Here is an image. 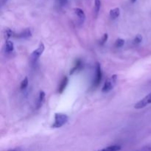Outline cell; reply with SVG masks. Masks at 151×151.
<instances>
[{
    "mask_svg": "<svg viewBox=\"0 0 151 151\" xmlns=\"http://www.w3.org/2000/svg\"><path fill=\"white\" fill-rule=\"evenodd\" d=\"M68 116L66 114H62V113H56L55 114V122L52 125V128H61L68 122Z\"/></svg>",
    "mask_w": 151,
    "mask_h": 151,
    "instance_id": "obj_1",
    "label": "cell"
},
{
    "mask_svg": "<svg viewBox=\"0 0 151 151\" xmlns=\"http://www.w3.org/2000/svg\"><path fill=\"white\" fill-rule=\"evenodd\" d=\"M117 78H117V75H114L113 76H111V78H109V79H108L106 81V83H105L103 89H102V92H108L109 91H111L114 87L116 83H117Z\"/></svg>",
    "mask_w": 151,
    "mask_h": 151,
    "instance_id": "obj_2",
    "label": "cell"
},
{
    "mask_svg": "<svg viewBox=\"0 0 151 151\" xmlns=\"http://www.w3.org/2000/svg\"><path fill=\"white\" fill-rule=\"evenodd\" d=\"M44 51V44L42 42L40 43L39 47L36 50L33 52V53L30 55V61L32 63H36L39 58V57L43 54Z\"/></svg>",
    "mask_w": 151,
    "mask_h": 151,
    "instance_id": "obj_3",
    "label": "cell"
},
{
    "mask_svg": "<svg viewBox=\"0 0 151 151\" xmlns=\"http://www.w3.org/2000/svg\"><path fill=\"white\" fill-rule=\"evenodd\" d=\"M102 78H103V72H102L101 66L98 62H97L96 64V76H95V79L93 83L94 87H97L100 84Z\"/></svg>",
    "mask_w": 151,
    "mask_h": 151,
    "instance_id": "obj_4",
    "label": "cell"
},
{
    "mask_svg": "<svg viewBox=\"0 0 151 151\" xmlns=\"http://www.w3.org/2000/svg\"><path fill=\"white\" fill-rule=\"evenodd\" d=\"M151 103V92L150 94H148L147 96H145L142 100H141L140 101H139L138 103H136L134 106V108L136 109H141L145 108V106H147L148 105L150 104Z\"/></svg>",
    "mask_w": 151,
    "mask_h": 151,
    "instance_id": "obj_5",
    "label": "cell"
},
{
    "mask_svg": "<svg viewBox=\"0 0 151 151\" xmlns=\"http://www.w3.org/2000/svg\"><path fill=\"white\" fill-rule=\"evenodd\" d=\"M32 36V31L30 29H26V30H23L21 33L16 34L15 33V37L19 38H27L31 37Z\"/></svg>",
    "mask_w": 151,
    "mask_h": 151,
    "instance_id": "obj_6",
    "label": "cell"
},
{
    "mask_svg": "<svg viewBox=\"0 0 151 151\" xmlns=\"http://www.w3.org/2000/svg\"><path fill=\"white\" fill-rule=\"evenodd\" d=\"M82 67H83V62H82V61H81L80 59H78L76 61V62L75 63V66H73V68L71 69L69 74H70V75H72V74L75 73V72L81 69Z\"/></svg>",
    "mask_w": 151,
    "mask_h": 151,
    "instance_id": "obj_7",
    "label": "cell"
},
{
    "mask_svg": "<svg viewBox=\"0 0 151 151\" xmlns=\"http://www.w3.org/2000/svg\"><path fill=\"white\" fill-rule=\"evenodd\" d=\"M75 14L78 16V17L79 18V20L80 21V22H83L86 19V14H85L84 11L81 8H77L75 9Z\"/></svg>",
    "mask_w": 151,
    "mask_h": 151,
    "instance_id": "obj_8",
    "label": "cell"
},
{
    "mask_svg": "<svg viewBox=\"0 0 151 151\" xmlns=\"http://www.w3.org/2000/svg\"><path fill=\"white\" fill-rule=\"evenodd\" d=\"M68 82H69V79L67 77H64V78L62 79L61 82V84L59 85V88H58V93L61 94L64 92V91L65 90L67 84H68Z\"/></svg>",
    "mask_w": 151,
    "mask_h": 151,
    "instance_id": "obj_9",
    "label": "cell"
},
{
    "mask_svg": "<svg viewBox=\"0 0 151 151\" xmlns=\"http://www.w3.org/2000/svg\"><path fill=\"white\" fill-rule=\"evenodd\" d=\"M44 99H45V92L44 91H41L39 92V95H38V99L37 101V104H36V108L38 109L40 108L42 106L43 103L44 101Z\"/></svg>",
    "mask_w": 151,
    "mask_h": 151,
    "instance_id": "obj_10",
    "label": "cell"
},
{
    "mask_svg": "<svg viewBox=\"0 0 151 151\" xmlns=\"http://www.w3.org/2000/svg\"><path fill=\"white\" fill-rule=\"evenodd\" d=\"M109 13H110V16H111V19H116L120 15V10L118 8H116L114 9H111Z\"/></svg>",
    "mask_w": 151,
    "mask_h": 151,
    "instance_id": "obj_11",
    "label": "cell"
},
{
    "mask_svg": "<svg viewBox=\"0 0 151 151\" xmlns=\"http://www.w3.org/2000/svg\"><path fill=\"white\" fill-rule=\"evenodd\" d=\"M5 51L8 53L12 52L13 50H14V45H13V43L10 41H7L6 43H5Z\"/></svg>",
    "mask_w": 151,
    "mask_h": 151,
    "instance_id": "obj_12",
    "label": "cell"
},
{
    "mask_svg": "<svg viewBox=\"0 0 151 151\" xmlns=\"http://www.w3.org/2000/svg\"><path fill=\"white\" fill-rule=\"evenodd\" d=\"M100 7H101V1L100 0H94V15L96 16L98 15Z\"/></svg>",
    "mask_w": 151,
    "mask_h": 151,
    "instance_id": "obj_13",
    "label": "cell"
},
{
    "mask_svg": "<svg viewBox=\"0 0 151 151\" xmlns=\"http://www.w3.org/2000/svg\"><path fill=\"white\" fill-rule=\"evenodd\" d=\"M121 150V147L120 145H111V146H108L106 148H103L102 149V150H110V151H115V150Z\"/></svg>",
    "mask_w": 151,
    "mask_h": 151,
    "instance_id": "obj_14",
    "label": "cell"
},
{
    "mask_svg": "<svg viewBox=\"0 0 151 151\" xmlns=\"http://www.w3.org/2000/svg\"><path fill=\"white\" fill-rule=\"evenodd\" d=\"M15 36V33L10 30V29L8 28L5 30V39H9L11 36Z\"/></svg>",
    "mask_w": 151,
    "mask_h": 151,
    "instance_id": "obj_15",
    "label": "cell"
},
{
    "mask_svg": "<svg viewBox=\"0 0 151 151\" xmlns=\"http://www.w3.org/2000/svg\"><path fill=\"white\" fill-rule=\"evenodd\" d=\"M27 85H28V78H27V77H25L24 79L22 81V83H21L20 89H22V90H24V89H26Z\"/></svg>",
    "mask_w": 151,
    "mask_h": 151,
    "instance_id": "obj_16",
    "label": "cell"
},
{
    "mask_svg": "<svg viewBox=\"0 0 151 151\" xmlns=\"http://www.w3.org/2000/svg\"><path fill=\"white\" fill-rule=\"evenodd\" d=\"M125 44V41L123 40L122 38H118L115 42V47H122Z\"/></svg>",
    "mask_w": 151,
    "mask_h": 151,
    "instance_id": "obj_17",
    "label": "cell"
},
{
    "mask_svg": "<svg viewBox=\"0 0 151 151\" xmlns=\"http://www.w3.org/2000/svg\"><path fill=\"white\" fill-rule=\"evenodd\" d=\"M142 36H141V35H137V36L134 38V41H133V42H134V44H139L142 42Z\"/></svg>",
    "mask_w": 151,
    "mask_h": 151,
    "instance_id": "obj_18",
    "label": "cell"
},
{
    "mask_svg": "<svg viewBox=\"0 0 151 151\" xmlns=\"http://www.w3.org/2000/svg\"><path fill=\"white\" fill-rule=\"evenodd\" d=\"M108 38V35L107 33H106V34L103 35V38H102L100 39V45H103V44H105V43H106V41H107Z\"/></svg>",
    "mask_w": 151,
    "mask_h": 151,
    "instance_id": "obj_19",
    "label": "cell"
},
{
    "mask_svg": "<svg viewBox=\"0 0 151 151\" xmlns=\"http://www.w3.org/2000/svg\"><path fill=\"white\" fill-rule=\"evenodd\" d=\"M141 150H151V144L146 145V146H145L144 148H141Z\"/></svg>",
    "mask_w": 151,
    "mask_h": 151,
    "instance_id": "obj_20",
    "label": "cell"
},
{
    "mask_svg": "<svg viewBox=\"0 0 151 151\" xmlns=\"http://www.w3.org/2000/svg\"><path fill=\"white\" fill-rule=\"evenodd\" d=\"M136 0H131V2L134 3V2H136Z\"/></svg>",
    "mask_w": 151,
    "mask_h": 151,
    "instance_id": "obj_21",
    "label": "cell"
},
{
    "mask_svg": "<svg viewBox=\"0 0 151 151\" xmlns=\"http://www.w3.org/2000/svg\"><path fill=\"white\" fill-rule=\"evenodd\" d=\"M64 1H66V0H64Z\"/></svg>",
    "mask_w": 151,
    "mask_h": 151,
    "instance_id": "obj_22",
    "label": "cell"
}]
</instances>
